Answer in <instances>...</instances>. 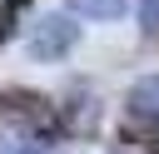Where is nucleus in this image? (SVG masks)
<instances>
[{"instance_id": "obj_5", "label": "nucleus", "mask_w": 159, "mask_h": 154, "mask_svg": "<svg viewBox=\"0 0 159 154\" xmlns=\"http://www.w3.org/2000/svg\"><path fill=\"white\" fill-rule=\"evenodd\" d=\"M75 15H84V20H119L124 10H129V0H65Z\"/></svg>"}, {"instance_id": "obj_1", "label": "nucleus", "mask_w": 159, "mask_h": 154, "mask_svg": "<svg viewBox=\"0 0 159 154\" xmlns=\"http://www.w3.org/2000/svg\"><path fill=\"white\" fill-rule=\"evenodd\" d=\"M0 119H15V124H25V129H35V134H60L55 104H50V94H40V89H20V84L0 89Z\"/></svg>"}, {"instance_id": "obj_4", "label": "nucleus", "mask_w": 159, "mask_h": 154, "mask_svg": "<svg viewBox=\"0 0 159 154\" xmlns=\"http://www.w3.org/2000/svg\"><path fill=\"white\" fill-rule=\"evenodd\" d=\"M124 109H129L134 119H159V75H144V79H134V84H129V99H124Z\"/></svg>"}, {"instance_id": "obj_2", "label": "nucleus", "mask_w": 159, "mask_h": 154, "mask_svg": "<svg viewBox=\"0 0 159 154\" xmlns=\"http://www.w3.org/2000/svg\"><path fill=\"white\" fill-rule=\"evenodd\" d=\"M75 40H80V25L75 20H65V15H45V20H35L30 25V55L35 60H60V55H70L75 50Z\"/></svg>"}, {"instance_id": "obj_6", "label": "nucleus", "mask_w": 159, "mask_h": 154, "mask_svg": "<svg viewBox=\"0 0 159 154\" xmlns=\"http://www.w3.org/2000/svg\"><path fill=\"white\" fill-rule=\"evenodd\" d=\"M139 25L144 35H159V0H139Z\"/></svg>"}, {"instance_id": "obj_8", "label": "nucleus", "mask_w": 159, "mask_h": 154, "mask_svg": "<svg viewBox=\"0 0 159 154\" xmlns=\"http://www.w3.org/2000/svg\"><path fill=\"white\" fill-rule=\"evenodd\" d=\"M5 5H10V10H20V5H30V0H5Z\"/></svg>"}, {"instance_id": "obj_9", "label": "nucleus", "mask_w": 159, "mask_h": 154, "mask_svg": "<svg viewBox=\"0 0 159 154\" xmlns=\"http://www.w3.org/2000/svg\"><path fill=\"white\" fill-rule=\"evenodd\" d=\"M154 154H159V134H154Z\"/></svg>"}, {"instance_id": "obj_7", "label": "nucleus", "mask_w": 159, "mask_h": 154, "mask_svg": "<svg viewBox=\"0 0 159 154\" xmlns=\"http://www.w3.org/2000/svg\"><path fill=\"white\" fill-rule=\"evenodd\" d=\"M10 40V15H0V45Z\"/></svg>"}, {"instance_id": "obj_3", "label": "nucleus", "mask_w": 159, "mask_h": 154, "mask_svg": "<svg viewBox=\"0 0 159 154\" xmlns=\"http://www.w3.org/2000/svg\"><path fill=\"white\" fill-rule=\"evenodd\" d=\"M55 119H60V134H89V129L99 124V104H94V94H89V99L80 94L75 104H60Z\"/></svg>"}]
</instances>
